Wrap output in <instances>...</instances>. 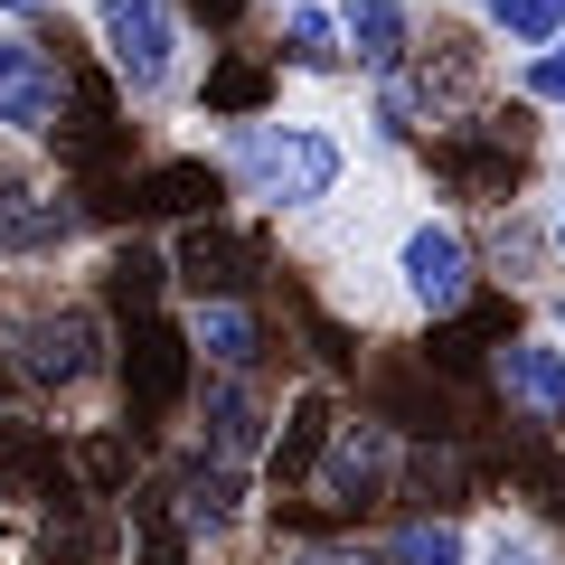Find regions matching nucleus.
<instances>
[{"label":"nucleus","mask_w":565,"mask_h":565,"mask_svg":"<svg viewBox=\"0 0 565 565\" xmlns=\"http://www.w3.org/2000/svg\"><path fill=\"white\" fill-rule=\"evenodd\" d=\"M556 255H565V199H556Z\"/></svg>","instance_id":"obj_27"},{"label":"nucleus","mask_w":565,"mask_h":565,"mask_svg":"<svg viewBox=\"0 0 565 565\" xmlns=\"http://www.w3.org/2000/svg\"><path fill=\"white\" fill-rule=\"evenodd\" d=\"M39 10H47V0H0V20H10V29H20V20H39Z\"/></svg>","instance_id":"obj_26"},{"label":"nucleus","mask_w":565,"mask_h":565,"mask_svg":"<svg viewBox=\"0 0 565 565\" xmlns=\"http://www.w3.org/2000/svg\"><path fill=\"white\" fill-rule=\"evenodd\" d=\"M386 565H471V537L452 519H405L386 537Z\"/></svg>","instance_id":"obj_17"},{"label":"nucleus","mask_w":565,"mask_h":565,"mask_svg":"<svg viewBox=\"0 0 565 565\" xmlns=\"http://www.w3.org/2000/svg\"><path fill=\"white\" fill-rule=\"evenodd\" d=\"M57 114H66L57 47L0 20V132H10V141H47V132H57Z\"/></svg>","instance_id":"obj_4"},{"label":"nucleus","mask_w":565,"mask_h":565,"mask_svg":"<svg viewBox=\"0 0 565 565\" xmlns=\"http://www.w3.org/2000/svg\"><path fill=\"white\" fill-rule=\"evenodd\" d=\"M180 10H189L199 29H236V20H245V0H180Z\"/></svg>","instance_id":"obj_25"},{"label":"nucleus","mask_w":565,"mask_h":565,"mask_svg":"<svg viewBox=\"0 0 565 565\" xmlns=\"http://www.w3.org/2000/svg\"><path fill=\"white\" fill-rule=\"evenodd\" d=\"M189 349H199L217 377H255L264 367V321L245 302H199L189 311Z\"/></svg>","instance_id":"obj_13"},{"label":"nucleus","mask_w":565,"mask_h":565,"mask_svg":"<svg viewBox=\"0 0 565 565\" xmlns=\"http://www.w3.org/2000/svg\"><path fill=\"white\" fill-rule=\"evenodd\" d=\"M396 282H405V302L415 311H462L471 302V236L452 217H415L405 226V245H396Z\"/></svg>","instance_id":"obj_5"},{"label":"nucleus","mask_w":565,"mask_h":565,"mask_svg":"<svg viewBox=\"0 0 565 565\" xmlns=\"http://www.w3.org/2000/svg\"><path fill=\"white\" fill-rule=\"evenodd\" d=\"M151 292H161V255L151 245H122L114 255V302H151Z\"/></svg>","instance_id":"obj_21"},{"label":"nucleus","mask_w":565,"mask_h":565,"mask_svg":"<svg viewBox=\"0 0 565 565\" xmlns=\"http://www.w3.org/2000/svg\"><path fill=\"white\" fill-rule=\"evenodd\" d=\"M85 20H95V47H104V66H114V85L132 104L180 85V47H189L180 0H85Z\"/></svg>","instance_id":"obj_2"},{"label":"nucleus","mask_w":565,"mask_h":565,"mask_svg":"<svg viewBox=\"0 0 565 565\" xmlns=\"http://www.w3.org/2000/svg\"><path fill=\"white\" fill-rule=\"evenodd\" d=\"M264 386L255 377H199V452H217V462H255L264 452Z\"/></svg>","instance_id":"obj_11"},{"label":"nucleus","mask_w":565,"mask_h":565,"mask_svg":"<svg viewBox=\"0 0 565 565\" xmlns=\"http://www.w3.org/2000/svg\"><path fill=\"white\" fill-rule=\"evenodd\" d=\"M151 199L141 207H170V217H217V170H199V161H180V170H151Z\"/></svg>","instance_id":"obj_18"},{"label":"nucleus","mask_w":565,"mask_h":565,"mask_svg":"<svg viewBox=\"0 0 565 565\" xmlns=\"http://www.w3.org/2000/svg\"><path fill=\"white\" fill-rule=\"evenodd\" d=\"M85 236V207L47 180H0V264L20 255H66Z\"/></svg>","instance_id":"obj_7"},{"label":"nucleus","mask_w":565,"mask_h":565,"mask_svg":"<svg viewBox=\"0 0 565 565\" xmlns=\"http://www.w3.org/2000/svg\"><path fill=\"white\" fill-rule=\"evenodd\" d=\"M490 377H500L509 415H519L527 434H565V349L556 340H500Z\"/></svg>","instance_id":"obj_8"},{"label":"nucleus","mask_w":565,"mask_h":565,"mask_svg":"<svg viewBox=\"0 0 565 565\" xmlns=\"http://www.w3.org/2000/svg\"><path fill=\"white\" fill-rule=\"evenodd\" d=\"M490 10V29H500L509 47H546L565 29V0H481Z\"/></svg>","instance_id":"obj_19"},{"label":"nucleus","mask_w":565,"mask_h":565,"mask_svg":"<svg viewBox=\"0 0 565 565\" xmlns=\"http://www.w3.org/2000/svg\"><path fill=\"white\" fill-rule=\"evenodd\" d=\"M104 546H114V537H104V519H85L76 500H57L39 519V537H29V556H39V565H104Z\"/></svg>","instance_id":"obj_15"},{"label":"nucleus","mask_w":565,"mask_h":565,"mask_svg":"<svg viewBox=\"0 0 565 565\" xmlns=\"http://www.w3.org/2000/svg\"><path fill=\"white\" fill-rule=\"evenodd\" d=\"M321 452H330V396H302V405H292V424L274 434V481H302Z\"/></svg>","instance_id":"obj_16"},{"label":"nucleus","mask_w":565,"mask_h":565,"mask_svg":"<svg viewBox=\"0 0 565 565\" xmlns=\"http://www.w3.org/2000/svg\"><path fill=\"white\" fill-rule=\"evenodd\" d=\"M405 39H415V10H405V0H349L340 10V47L367 66V76H396Z\"/></svg>","instance_id":"obj_14"},{"label":"nucleus","mask_w":565,"mask_h":565,"mask_svg":"<svg viewBox=\"0 0 565 565\" xmlns=\"http://www.w3.org/2000/svg\"><path fill=\"white\" fill-rule=\"evenodd\" d=\"M0 349H10V367H20L39 396H85V386L104 377V321L85 302H39L20 311V321L0 330Z\"/></svg>","instance_id":"obj_3"},{"label":"nucleus","mask_w":565,"mask_h":565,"mask_svg":"<svg viewBox=\"0 0 565 565\" xmlns=\"http://www.w3.org/2000/svg\"><path fill=\"white\" fill-rule=\"evenodd\" d=\"M386 481H396V434H386L377 415H359V424H330L321 500H330V509H367V500H386Z\"/></svg>","instance_id":"obj_9"},{"label":"nucleus","mask_w":565,"mask_h":565,"mask_svg":"<svg viewBox=\"0 0 565 565\" xmlns=\"http://www.w3.org/2000/svg\"><path fill=\"white\" fill-rule=\"evenodd\" d=\"M226 170H236L245 199H264L274 217H302V207H321L330 189H340L349 151L340 132H321V122H292V114H255L226 132Z\"/></svg>","instance_id":"obj_1"},{"label":"nucleus","mask_w":565,"mask_h":565,"mask_svg":"<svg viewBox=\"0 0 565 565\" xmlns=\"http://www.w3.org/2000/svg\"><path fill=\"white\" fill-rule=\"evenodd\" d=\"M180 282L199 292V302H236L245 282H255V245L236 236V226H217V217H199L180 236Z\"/></svg>","instance_id":"obj_12"},{"label":"nucleus","mask_w":565,"mask_h":565,"mask_svg":"<svg viewBox=\"0 0 565 565\" xmlns=\"http://www.w3.org/2000/svg\"><path fill=\"white\" fill-rule=\"evenodd\" d=\"M189 330H170V321H151L141 311L132 321V349H122V396H132V415H161V405H180L189 396Z\"/></svg>","instance_id":"obj_10"},{"label":"nucleus","mask_w":565,"mask_h":565,"mask_svg":"<svg viewBox=\"0 0 565 565\" xmlns=\"http://www.w3.org/2000/svg\"><path fill=\"white\" fill-rule=\"evenodd\" d=\"M282 565H386V556H377V546H349V537H292Z\"/></svg>","instance_id":"obj_23"},{"label":"nucleus","mask_w":565,"mask_h":565,"mask_svg":"<svg viewBox=\"0 0 565 565\" xmlns=\"http://www.w3.org/2000/svg\"><path fill=\"white\" fill-rule=\"evenodd\" d=\"M527 95H537V104H565V47H546V57L527 66Z\"/></svg>","instance_id":"obj_24"},{"label":"nucleus","mask_w":565,"mask_h":565,"mask_svg":"<svg viewBox=\"0 0 565 565\" xmlns=\"http://www.w3.org/2000/svg\"><path fill=\"white\" fill-rule=\"evenodd\" d=\"M282 57L292 66H330L340 57V20H330V10H282Z\"/></svg>","instance_id":"obj_20"},{"label":"nucleus","mask_w":565,"mask_h":565,"mask_svg":"<svg viewBox=\"0 0 565 565\" xmlns=\"http://www.w3.org/2000/svg\"><path fill=\"white\" fill-rule=\"evenodd\" d=\"M282 10H311V0H282Z\"/></svg>","instance_id":"obj_28"},{"label":"nucleus","mask_w":565,"mask_h":565,"mask_svg":"<svg viewBox=\"0 0 565 565\" xmlns=\"http://www.w3.org/2000/svg\"><path fill=\"white\" fill-rule=\"evenodd\" d=\"M161 509H170V527H180L189 546H207V537H226V527L245 519V471L217 462V452H189V462L170 471Z\"/></svg>","instance_id":"obj_6"},{"label":"nucleus","mask_w":565,"mask_h":565,"mask_svg":"<svg viewBox=\"0 0 565 565\" xmlns=\"http://www.w3.org/2000/svg\"><path fill=\"white\" fill-rule=\"evenodd\" d=\"M471 565H556V556H546V546L527 537V527H490V537L471 546Z\"/></svg>","instance_id":"obj_22"}]
</instances>
